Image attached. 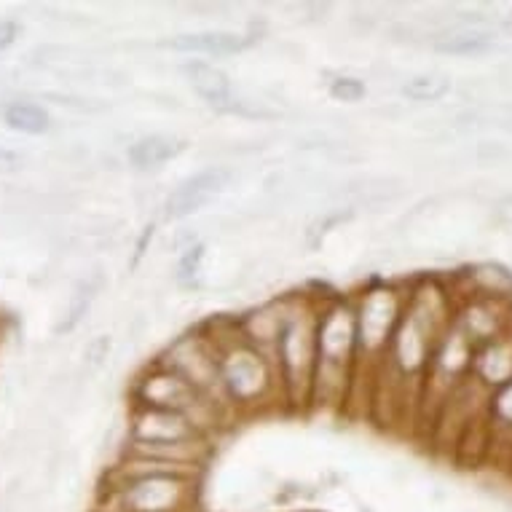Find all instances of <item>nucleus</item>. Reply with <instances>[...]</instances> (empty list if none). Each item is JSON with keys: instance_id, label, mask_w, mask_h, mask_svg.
Returning <instances> with one entry per match:
<instances>
[{"instance_id": "1", "label": "nucleus", "mask_w": 512, "mask_h": 512, "mask_svg": "<svg viewBox=\"0 0 512 512\" xmlns=\"http://www.w3.org/2000/svg\"><path fill=\"white\" fill-rule=\"evenodd\" d=\"M279 376L290 400L311 395L317 373V317L309 309L290 311L277 338Z\"/></svg>"}, {"instance_id": "2", "label": "nucleus", "mask_w": 512, "mask_h": 512, "mask_svg": "<svg viewBox=\"0 0 512 512\" xmlns=\"http://www.w3.org/2000/svg\"><path fill=\"white\" fill-rule=\"evenodd\" d=\"M218 378L231 400L239 405L258 403L274 387L269 360L247 338L218 349Z\"/></svg>"}, {"instance_id": "3", "label": "nucleus", "mask_w": 512, "mask_h": 512, "mask_svg": "<svg viewBox=\"0 0 512 512\" xmlns=\"http://www.w3.org/2000/svg\"><path fill=\"white\" fill-rule=\"evenodd\" d=\"M137 400H140L143 408H151V411H172L191 416V408L199 405V392L188 381L177 376L175 370L161 365V368H156L145 378H140Z\"/></svg>"}, {"instance_id": "4", "label": "nucleus", "mask_w": 512, "mask_h": 512, "mask_svg": "<svg viewBox=\"0 0 512 512\" xmlns=\"http://www.w3.org/2000/svg\"><path fill=\"white\" fill-rule=\"evenodd\" d=\"M169 370H175L177 376L188 381L191 387L202 395L204 389L212 384H220L218 378V349L207 344L204 338L191 336L180 338L172 352H169Z\"/></svg>"}, {"instance_id": "5", "label": "nucleus", "mask_w": 512, "mask_h": 512, "mask_svg": "<svg viewBox=\"0 0 512 512\" xmlns=\"http://www.w3.org/2000/svg\"><path fill=\"white\" fill-rule=\"evenodd\" d=\"M395 293L392 290H373L362 298L360 311H354L357 322V346L362 352H381L389 344V333L397 322Z\"/></svg>"}, {"instance_id": "6", "label": "nucleus", "mask_w": 512, "mask_h": 512, "mask_svg": "<svg viewBox=\"0 0 512 512\" xmlns=\"http://www.w3.org/2000/svg\"><path fill=\"white\" fill-rule=\"evenodd\" d=\"M228 180H231V172L226 167H210L196 172L194 177H188L169 194L167 215L172 220L194 215L196 210H202L204 204H210V199H215L226 188Z\"/></svg>"}, {"instance_id": "7", "label": "nucleus", "mask_w": 512, "mask_h": 512, "mask_svg": "<svg viewBox=\"0 0 512 512\" xmlns=\"http://www.w3.org/2000/svg\"><path fill=\"white\" fill-rule=\"evenodd\" d=\"M196 437H199V429L188 421V416L172 411L143 408L132 427V445L185 443V440H196Z\"/></svg>"}, {"instance_id": "8", "label": "nucleus", "mask_w": 512, "mask_h": 512, "mask_svg": "<svg viewBox=\"0 0 512 512\" xmlns=\"http://www.w3.org/2000/svg\"><path fill=\"white\" fill-rule=\"evenodd\" d=\"M185 73L191 78V86L196 89V94L207 100L210 105H218V108H226L228 102H234V92H231V81L220 68L215 65H207V62H188L185 65Z\"/></svg>"}, {"instance_id": "9", "label": "nucleus", "mask_w": 512, "mask_h": 512, "mask_svg": "<svg viewBox=\"0 0 512 512\" xmlns=\"http://www.w3.org/2000/svg\"><path fill=\"white\" fill-rule=\"evenodd\" d=\"M169 49L175 51H196V54H236L247 46L242 35L236 33H196V35H177L167 41Z\"/></svg>"}, {"instance_id": "10", "label": "nucleus", "mask_w": 512, "mask_h": 512, "mask_svg": "<svg viewBox=\"0 0 512 512\" xmlns=\"http://www.w3.org/2000/svg\"><path fill=\"white\" fill-rule=\"evenodd\" d=\"M183 151V143L175 140V137L164 135H151L137 140L132 148H129V161L135 164L137 169H153L167 164L169 159H175L177 153Z\"/></svg>"}, {"instance_id": "11", "label": "nucleus", "mask_w": 512, "mask_h": 512, "mask_svg": "<svg viewBox=\"0 0 512 512\" xmlns=\"http://www.w3.org/2000/svg\"><path fill=\"white\" fill-rule=\"evenodd\" d=\"M3 121L9 129L22 135H46L51 129L49 113L35 102H11L3 110Z\"/></svg>"}, {"instance_id": "12", "label": "nucleus", "mask_w": 512, "mask_h": 512, "mask_svg": "<svg viewBox=\"0 0 512 512\" xmlns=\"http://www.w3.org/2000/svg\"><path fill=\"white\" fill-rule=\"evenodd\" d=\"M97 290H100V277L84 279V282L76 287V293L70 295L65 319L57 325V333H70V330L76 328L78 322L86 317V311H89V306H92L94 293H97Z\"/></svg>"}, {"instance_id": "13", "label": "nucleus", "mask_w": 512, "mask_h": 512, "mask_svg": "<svg viewBox=\"0 0 512 512\" xmlns=\"http://www.w3.org/2000/svg\"><path fill=\"white\" fill-rule=\"evenodd\" d=\"M448 89H451V84H448L445 78L416 76L403 86V94L408 97V100L435 102V100H440V97H445V94H448Z\"/></svg>"}, {"instance_id": "14", "label": "nucleus", "mask_w": 512, "mask_h": 512, "mask_svg": "<svg viewBox=\"0 0 512 512\" xmlns=\"http://www.w3.org/2000/svg\"><path fill=\"white\" fill-rule=\"evenodd\" d=\"M437 51L443 54H459V57H470V54H483L491 49V41L483 35L467 33V35H454V38H443L435 43Z\"/></svg>"}, {"instance_id": "15", "label": "nucleus", "mask_w": 512, "mask_h": 512, "mask_svg": "<svg viewBox=\"0 0 512 512\" xmlns=\"http://www.w3.org/2000/svg\"><path fill=\"white\" fill-rule=\"evenodd\" d=\"M330 94H333L338 102H357L365 97V84H362L360 78L341 76L330 84Z\"/></svg>"}, {"instance_id": "16", "label": "nucleus", "mask_w": 512, "mask_h": 512, "mask_svg": "<svg viewBox=\"0 0 512 512\" xmlns=\"http://www.w3.org/2000/svg\"><path fill=\"white\" fill-rule=\"evenodd\" d=\"M202 258H204V247L202 244H196V247H188L183 255V261L177 266V279L180 282H194L196 274H199V266H202Z\"/></svg>"}, {"instance_id": "17", "label": "nucleus", "mask_w": 512, "mask_h": 512, "mask_svg": "<svg viewBox=\"0 0 512 512\" xmlns=\"http://www.w3.org/2000/svg\"><path fill=\"white\" fill-rule=\"evenodd\" d=\"M110 338L108 336H97L92 338L89 344H86L84 349V362H86V368H102L105 365V360H108V354H110Z\"/></svg>"}, {"instance_id": "18", "label": "nucleus", "mask_w": 512, "mask_h": 512, "mask_svg": "<svg viewBox=\"0 0 512 512\" xmlns=\"http://www.w3.org/2000/svg\"><path fill=\"white\" fill-rule=\"evenodd\" d=\"M19 27L17 22H11V19H0V51H6L11 43L17 41Z\"/></svg>"}, {"instance_id": "19", "label": "nucleus", "mask_w": 512, "mask_h": 512, "mask_svg": "<svg viewBox=\"0 0 512 512\" xmlns=\"http://www.w3.org/2000/svg\"><path fill=\"white\" fill-rule=\"evenodd\" d=\"M19 167V156L14 151H6L0 148V169H17Z\"/></svg>"}, {"instance_id": "20", "label": "nucleus", "mask_w": 512, "mask_h": 512, "mask_svg": "<svg viewBox=\"0 0 512 512\" xmlns=\"http://www.w3.org/2000/svg\"><path fill=\"white\" fill-rule=\"evenodd\" d=\"M499 215H502V218H507V220H512V196H510V199H504V202L499 204Z\"/></svg>"}]
</instances>
